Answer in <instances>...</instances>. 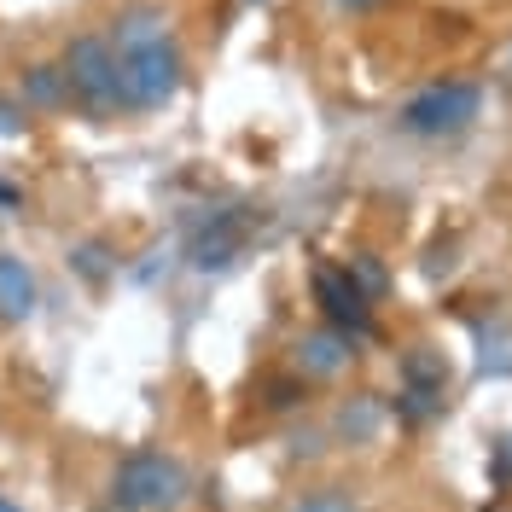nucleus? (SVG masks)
<instances>
[{
	"mask_svg": "<svg viewBox=\"0 0 512 512\" xmlns=\"http://www.w3.org/2000/svg\"><path fill=\"white\" fill-rule=\"evenodd\" d=\"M117 82H123V111H152L181 88V53L175 41H140L117 53Z\"/></svg>",
	"mask_w": 512,
	"mask_h": 512,
	"instance_id": "obj_1",
	"label": "nucleus"
},
{
	"mask_svg": "<svg viewBox=\"0 0 512 512\" xmlns=\"http://www.w3.org/2000/svg\"><path fill=\"white\" fill-rule=\"evenodd\" d=\"M64 88L70 99H82L88 111H117L123 105V82H117V47L99 35H76L64 53Z\"/></svg>",
	"mask_w": 512,
	"mask_h": 512,
	"instance_id": "obj_2",
	"label": "nucleus"
},
{
	"mask_svg": "<svg viewBox=\"0 0 512 512\" xmlns=\"http://www.w3.org/2000/svg\"><path fill=\"white\" fill-rule=\"evenodd\" d=\"M181 501V466L163 454H134L117 472V507L123 512H163Z\"/></svg>",
	"mask_w": 512,
	"mask_h": 512,
	"instance_id": "obj_3",
	"label": "nucleus"
},
{
	"mask_svg": "<svg viewBox=\"0 0 512 512\" xmlns=\"http://www.w3.org/2000/svg\"><path fill=\"white\" fill-rule=\"evenodd\" d=\"M478 117V88L472 82H443V88H425V94L402 111V123L414 134H454Z\"/></svg>",
	"mask_w": 512,
	"mask_h": 512,
	"instance_id": "obj_4",
	"label": "nucleus"
},
{
	"mask_svg": "<svg viewBox=\"0 0 512 512\" xmlns=\"http://www.w3.org/2000/svg\"><path fill=\"white\" fill-rule=\"evenodd\" d=\"M315 297L320 309H326V320L338 326V332H367V291L350 280V268H320L315 274Z\"/></svg>",
	"mask_w": 512,
	"mask_h": 512,
	"instance_id": "obj_5",
	"label": "nucleus"
},
{
	"mask_svg": "<svg viewBox=\"0 0 512 512\" xmlns=\"http://www.w3.org/2000/svg\"><path fill=\"white\" fill-rule=\"evenodd\" d=\"M35 309V280L18 256H0V315L6 320H24Z\"/></svg>",
	"mask_w": 512,
	"mask_h": 512,
	"instance_id": "obj_6",
	"label": "nucleus"
},
{
	"mask_svg": "<svg viewBox=\"0 0 512 512\" xmlns=\"http://www.w3.org/2000/svg\"><path fill=\"white\" fill-rule=\"evenodd\" d=\"M402 373H408V396H419L425 408H437L443 402V384H448V367L437 361L431 350H414L402 361Z\"/></svg>",
	"mask_w": 512,
	"mask_h": 512,
	"instance_id": "obj_7",
	"label": "nucleus"
},
{
	"mask_svg": "<svg viewBox=\"0 0 512 512\" xmlns=\"http://www.w3.org/2000/svg\"><path fill=\"white\" fill-rule=\"evenodd\" d=\"M233 251H239V222H216V233H204L192 245V262L198 268H222V262H233Z\"/></svg>",
	"mask_w": 512,
	"mask_h": 512,
	"instance_id": "obj_8",
	"label": "nucleus"
},
{
	"mask_svg": "<svg viewBox=\"0 0 512 512\" xmlns=\"http://www.w3.org/2000/svg\"><path fill=\"white\" fill-rule=\"evenodd\" d=\"M24 99L30 105H64L70 88H64V70L59 64H35L30 76H24Z\"/></svg>",
	"mask_w": 512,
	"mask_h": 512,
	"instance_id": "obj_9",
	"label": "nucleus"
},
{
	"mask_svg": "<svg viewBox=\"0 0 512 512\" xmlns=\"http://www.w3.org/2000/svg\"><path fill=\"white\" fill-rule=\"evenodd\" d=\"M344 361H350V350H344V338H332V332H320V338L303 344V367H309V373H338Z\"/></svg>",
	"mask_w": 512,
	"mask_h": 512,
	"instance_id": "obj_10",
	"label": "nucleus"
},
{
	"mask_svg": "<svg viewBox=\"0 0 512 512\" xmlns=\"http://www.w3.org/2000/svg\"><path fill=\"white\" fill-rule=\"evenodd\" d=\"M297 512H361V507H355L350 495H338V489H320V495H303Z\"/></svg>",
	"mask_w": 512,
	"mask_h": 512,
	"instance_id": "obj_11",
	"label": "nucleus"
},
{
	"mask_svg": "<svg viewBox=\"0 0 512 512\" xmlns=\"http://www.w3.org/2000/svg\"><path fill=\"white\" fill-rule=\"evenodd\" d=\"M373 425H379V414H373V408H367V402H361V408H344V431H355V437H367V431H373Z\"/></svg>",
	"mask_w": 512,
	"mask_h": 512,
	"instance_id": "obj_12",
	"label": "nucleus"
},
{
	"mask_svg": "<svg viewBox=\"0 0 512 512\" xmlns=\"http://www.w3.org/2000/svg\"><path fill=\"white\" fill-rule=\"evenodd\" d=\"M12 204H18V192H12L6 181H0V210H12Z\"/></svg>",
	"mask_w": 512,
	"mask_h": 512,
	"instance_id": "obj_13",
	"label": "nucleus"
},
{
	"mask_svg": "<svg viewBox=\"0 0 512 512\" xmlns=\"http://www.w3.org/2000/svg\"><path fill=\"white\" fill-rule=\"evenodd\" d=\"M0 512H18V507H12V501H0Z\"/></svg>",
	"mask_w": 512,
	"mask_h": 512,
	"instance_id": "obj_14",
	"label": "nucleus"
}]
</instances>
